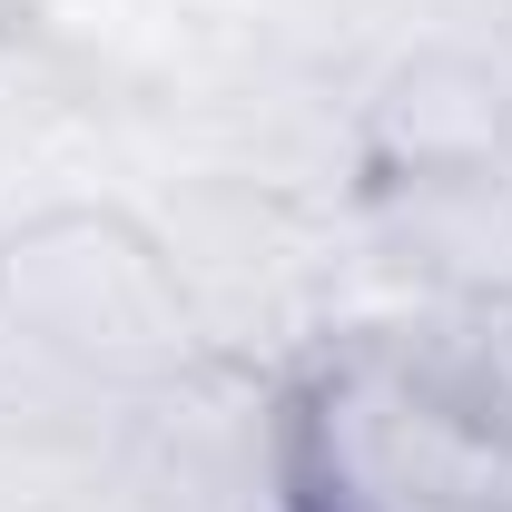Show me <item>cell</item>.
<instances>
[{
  "instance_id": "obj_4",
  "label": "cell",
  "mask_w": 512,
  "mask_h": 512,
  "mask_svg": "<svg viewBox=\"0 0 512 512\" xmlns=\"http://www.w3.org/2000/svg\"><path fill=\"white\" fill-rule=\"evenodd\" d=\"M355 227L394 286L512 306V148L444 158V168H384L355 188Z\"/></svg>"
},
{
  "instance_id": "obj_5",
  "label": "cell",
  "mask_w": 512,
  "mask_h": 512,
  "mask_svg": "<svg viewBox=\"0 0 512 512\" xmlns=\"http://www.w3.org/2000/svg\"><path fill=\"white\" fill-rule=\"evenodd\" d=\"M483 148H512V60L473 50V40H424L355 99L365 178L444 168V158H483Z\"/></svg>"
},
{
  "instance_id": "obj_1",
  "label": "cell",
  "mask_w": 512,
  "mask_h": 512,
  "mask_svg": "<svg viewBox=\"0 0 512 512\" xmlns=\"http://www.w3.org/2000/svg\"><path fill=\"white\" fill-rule=\"evenodd\" d=\"M296 483L306 512H512V434L384 335H335L296 365Z\"/></svg>"
},
{
  "instance_id": "obj_2",
  "label": "cell",
  "mask_w": 512,
  "mask_h": 512,
  "mask_svg": "<svg viewBox=\"0 0 512 512\" xmlns=\"http://www.w3.org/2000/svg\"><path fill=\"white\" fill-rule=\"evenodd\" d=\"M0 325L119 394L207 355V316L168 237L128 217L119 197H79V207H40L0 227Z\"/></svg>"
},
{
  "instance_id": "obj_3",
  "label": "cell",
  "mask_w": 512,
  "mask_h": 512,
  "mask_svg": "<svg viewBox=\"0 0 512 512\" xmlns=\"http://www.w3.org/2000/svg\"><path fill=\"white\" fill-rule=\"evenodd\" d=\"M119 493L138 512H306L296 483V365L207 345L138 384L119 424Z\"/></svg>"
}]
</instances>
